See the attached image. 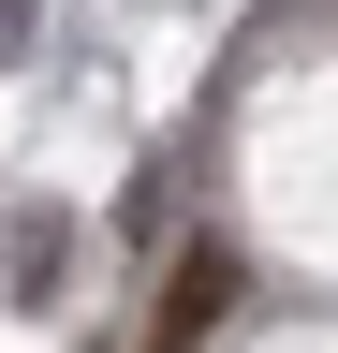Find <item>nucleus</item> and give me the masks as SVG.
<instances>
[{
  "mask_svg": "<svg viewBox=\"0 0 338 353\" xmlns=\"http://www.w3.org/2000/svg\"><path fill=\"white\" fill-rule=\"evenodd\" d=\"M30 30H45V0H0V59H15V44H30Z\"/></svg>",
  "mask_w": 338,
  "mask_h": 353,
  "instance_id": "nucleus-2",
  "label": "nucleus"
},
{
  "mask_svg": "<svg viewBox=\"0 0 338 353\" xmlns=\"http://www.w3.org/2000/svg\"><path fill=\"white\" fill-rule=\"evenodd\" d=\"M221 309H235V236H191L177 265H162V294H147V353H191Z\"/></svg>",
  "mask_w": 338,
  "mask_h": 353,
  "instance_id": "nucleus-1",
  "label": "nucleus"
}]
</instances>
